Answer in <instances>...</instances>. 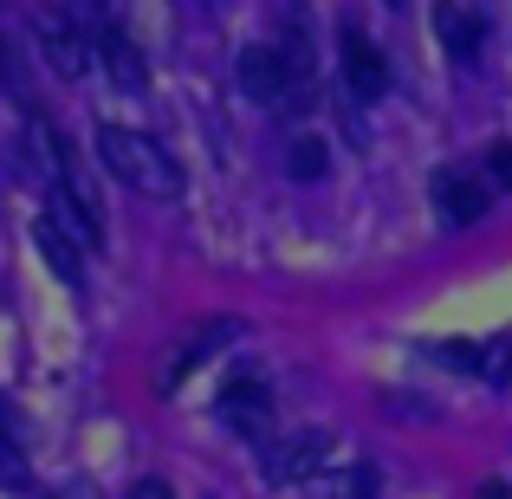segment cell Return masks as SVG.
I'll return each mask as SVG.
<instances>
[{
	"label": "cell",
	"instance_id": "1",
	"mask_svg": "<svg viewBox=\"0 0 512 499\" xmlns=\"http://www.w3.org/2000/svg\"><path fill=\"white\" fill-rule=\"evenodd\" d=\"M98 163L117 175L124 188L137 195H156V201H175L182 195V163L150 137V130H130V124H98Z\"/></svg>",
	"mask_w": 512,
	"mask_h": 499
},
{
	"label": "cell",
	"instance_id": "2",
	"mask_svg": "<svg viewBox=\"0 0 512 499\" xmlns=\"http://www.w3.org/2000/svg\"><path fill=\"white\" fill-rule=\"evenodd\" d=\"M240 91L266 111H299L305 104V72L279 46H247L240 52Z\"/></svg>",
	"mask_w": 512,
	"mask_h": 499
},
{
	"label": "cell",
	"instance_id": "3",
	"mask_svg": "<svg viewBox=\"0 0 512 499\" xmlns=\"http://www.w3.org/2000/svg\"><path fill=\"white\" fill-rule=\"evenodd\" d=\"M33 33H39V59H46L59 78H78L91 59H98V52H85L91 33L72 20V13H59V7H39L33 13Z\"/></svg>",
	"mask_w": 512,
	"mask_h": 499
},
{
	"label": "cell",
	"instance_id": "4",
	"mask_svg": "<svg viewBox=\"0 0 512 499\" xmlns=\"http://www.w3.org/2000/svg\"><path fill=\"white\" fill-rule=\"evenodd\" d=\"M435 201H441V221L448 227H474L480 214L493 208V182L474 169H441L435 175Z\"/></svg>",
	"mask_w": 512,
	"mask_h": 499
},
{
	"label": "cell",
	"instance_id": "5",
	"mask_svg": "<svg viewBox=\"0 0 512 499\" xmlns=\"http://www.w3.org/2000/svg\"><path fill=\"white\" fill-rule=\"evenodd\" d=\"M338 59H344V91H350V104H370V98H383V85H389V65H383V52H376L370 39L357 33V26H344V33H338Z\"/></svg>",
	"mask_w": 512,
	"mask_h": 499
},
{
	"label": "cell",
	"instance_id": "6",
	"mask_svg": "<svg viewBox=\"0 0 512 499\" xmlns=\"http://www.w3.org/2000/svg\"><path fill=\"white\" fill-rule=\"evenodd\" d=\"M325 454H331V441L318 435V428H305V435H292V441H279V448H266V480H312L318 467H325Z\"/></svg>",
	"mask_w": 512,
	"mask_h": 499
},
{
	"label": "cell",
	"instance_id": "7",
	"mask_svg": "<svg viewBox=\"0 0 512 499\" xmlns=\"http://www.w3.org/2000/svg\"><path fill=\"white\" fill-rule=\"evenodd\" d=\"M221 422L240 435H266L273 428V389L266 383H227L221 389Z\"/></svg>",
	"mask_w": 512,
	"mask_h": 499
},
{
	"label": "cell",
	"instance_id": "8",
	"mask_svg": "<svg viewBox=\"0 0 512 499\" xmlns=\"http://www.w3.org/2000/svg\"><path fill=\"white\" fill-rule=\"evenodd\" d=\"M33 240H39V253H46V266L65 279V286H85V260H78V234L59 221V214H39L33 221Z\"/></svg>",
	"mask_w": 512,
	"mask_h": 499
},
{
	"label": "cell",
	"instance_id": "9",
	"mask_svg": "<svg viewBox=\"0 0 512 499\" xmlns=\"http://www.w3.org/2000/svg\"><path fill=\"white\" fill-rule=\"evenodd\" d=\"M91 46H98V65H104V72H111L124 91H143V85H150V72H143V52L130 46L124 26H104V33L91 39Z\"/></svg>",
	"mask_w": 512,
	"mask_h": 499
},
{
	"label": "cell",
	"instance_id": "10",
	"mask_svg": "<svg viewBox=\"0 0 512 499\" xmlns=\"http://www.w3.org/2000/svg\"><path fill=\"white\" fill-rule=\"evenodd\" d=\"M435 33H441V46H448L461 65L480 52V20L467 7H454V0H441V7H435Z\"/></svg>",
	"mask_w": 512,
	"mask_h": 499
},
{
	"label": "cell",
	"instance_id": "11",
	"mask_svg": "<svg viewBox=\"0 0 512 499\" xmlns=\"http://www.w3.org/2000/svg\"><path fill=\"white\" fill-rule=\"evenodd\" d=\"M286 169L299 175V182H325V169H331L325 143H318V137H292V150H286Z\"/></svg>",
	"mask_w": 512,
	"mask_h": 499
},
{
	"label": "cell",
	"instance_id": "12",
	"mask_svg": "<svg viewBox=\"0 0 512 499\" xmlns=\"http://www.w3.org/2000/svg\"><path fill=\"white\" fill-rule=\"evenodd\" d=\"M0 85H13V98H20V104H33V78H26V59H20L13 39H0Z\"/></svg>",
	"mask_w": 512,
	"mask_h": 499
},
{
	"label": "cell",
	"instance_id": "13",
	"mask_svg": "<svg viewBox=\"0 0 512 499\" xmlns=\"http://www.w3.org/2000/svg\"><path fill=\"white\" fill-rule=\"evenodd\" d=\"M26 480H33V467H26L20 441H13V435H0V487H26Z\"/></svg>",
	"mask_w": 512,
	"mask_h": 499
},
{
	"label": "cell",
	"instance_id": "14",
	"mask_svg": "<svg viewBox=\"0 0 512 499\" xmlns=\"http://www.w3.org/2000/svg\"><path fill=\"white\" fill-rule=\"evenodd\" d=\"M480 175H487L500 195H512V143H506V137H500V143H487V169H480Z\"/></svg>",
	"mask_w": 512,
	"mask_h": 499
},
{
	"label": "cell",
	"instance_id": "15",
	"mask_svg": "<svg viewBox=\"0 0 512 499\" xmlns=\"http://www.w3.org/2000/svg\"><path fill=\"white\" fill-rule=\"evenodd\" d=\"M124 499H175V493H169V480L143 474V480H130V493H124Z\"/></svg>",
	"mask_w": 512,
	"mask_h": 499
},
{
	"label": "cell",
	"instance_id": "16",
	"mask_svg": "<svg viewBox=\"0 0 512 499\" xmlns=\"http://www.w3.org/2000/svg\"><path fill=\"white\" fill-rule=\"evenodd\" d=\"M376 493V467H357V474L344 480V499H370Z\"/></svg>",
	"mask_w": 512,
	"mask_h": 499
},
{
	"label": "cell",
	"instance_id": "17",
	"mask_svg": "<svg viewBox=\"0 0 512 499\" xmlns=\"http://www.w3.org/2000/svg\"><path fill=\"white\" fill-rule=\"evenodd\" d=\"M7 428H13V409H7V396H0V435H7Z\"/></svg>",
	"mask_w": 512,
	"mask_h": 499
},
{
	"label": "cell",
	"instance_id": "18",
	"mask_svg": "<svg viewBox=\"0 0 512 499\" xmlns=\"http://www.w3.org/2000/svg\"><path fill=\"white\" fill-rule=\"evenodd\" d=\"M480 499H506V487H480Z\"/></svg>",
	"mask_w": 512,
	"mask_h": 499
},
{
	"label": "cell",
	"instance_id": "19",
	"mask_svg": "<svg viewBox=\"0 0 512 499\" xmlns=\"http://www.w3.org/2000/svg\"><path fill=\"white\" fill-rule=\"evenodd\" d=\"M383 7H409V0H383Z\"/></svg>",
	"mask_w": 512,
	"mask_h": 499
}]
</instances>
